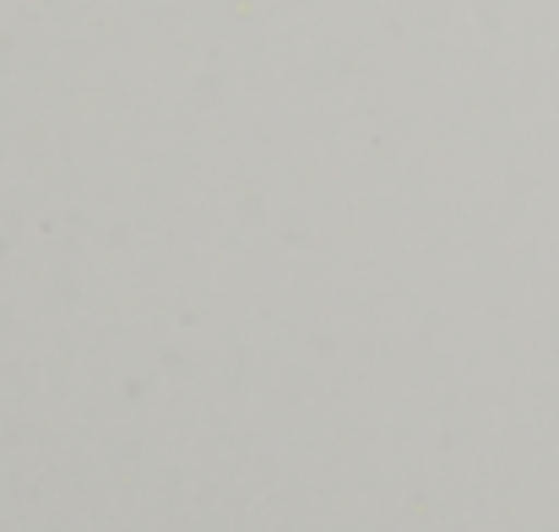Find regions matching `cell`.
Wrapping results in <instances>:
<instances>
[]
</instances>
